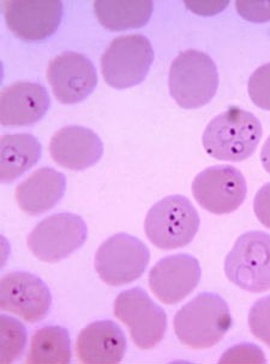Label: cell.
Wrapping results in <instances>:
<instances>
[{
	"instance_id": "6da1fadb",
	"label": "cell",
	"mask_w": 270,
	"mask_h": 364,
	"mask_svg": "<svg viewBox=\"0 0 270 364\" xmlns=\"http://www.w3.org/2000/svg\"><path fill=\"white\" fill-rule=\"evenodd\" d=\"M262 139V124L249 111L228 107L208 124L203 136L204 150L213 159L242 162L254 155Z\"/></svg>"
},
{
	"instance_id": "7a4b0ae2",
	"label": "cell",
	"mask_w": 270,
	"mask_h": 364,
	"mask_svg": "<svg viewBox=\"0 0 270 364\" xmlns=\"http://www.w3.org/2000/svg\"><path fill=\"white\" fill-rule=\"evenodd\" d=\"M174 332L180 343L195 350L210 348L232 327L228 304L219 294L200 293L176 314Z\"/></svg>"
},
{
	"instance_id": "3957f363",
	"label": "cell",
	"mask_w": 270,
	"mask_h": 364,
	"mask_svg": "<svg viewBox=\"0 0 270 364\" xmlns=\"http://www.w3.org/2000/svg\"><path fill=\"white\" fill-rule=\"evenodd\" d=\"M219 73L210 55L186 50L169 68V95L183 109H198L212 102L219 88Z\"/></svg>"
},
{
	"instance_id": "277c9868",
	"label": "cell",
	"mask_w": 270,
	"mask_h": 364,
	"mask_svg": "<svg viewBox=\"0 0 270 364\" xmlns=\"http://www.w3.org/2000/svg\"><path fill=\"white\" fill-rule=\"evenodd\" d=\"M200 215L184 196H169L154 204L145 221V235L161 250L189 245L200 230Z\"/></svg>"
},
{
	"instance_id": "5b68a950",
	"label": "cell",
	"mask_w": 270,
	"mask_h": 364,
	"mask_svg": "<svg viewBox=\"0 0 270 364\" xmlns=\"http://www.w3.org/2000/svg\"><path fill=\"white\" fill-rule=\"evenodd\" d=\"M225 273L239 289L251 293L270 289V234L247 232L238 237L225 259Z\"/></svg>"
},
{
	"instance_id": "8992f818",
	"label": "cell",
	"mask_w": 270,
	"mask_h": 364,
	"mask_svg": "<svg viewBox=\"0 0 270 364\" xmlns=\"http://www.w3.org/2000/svg\"><path fill=\"white\" fill-rule=\"evenodd\" d=\"M153 62V46L147 36H119L102 55V76L116 90L135 87L145 81Z\"/></svg>"
},
{
	"instance_id": "52a82bcc",
	"label": "cell",
	"mask_w": 270,
	"mask_h": 364,
	"mask_svg": "<svg viewBox=\"0 0 270 364\" xmlns=\"http://www.w3.org/2000/svg\"><path fill=\"white\" fill-rule=\"evenodd\" d=\"M113 313L129 328L131 339L138 348L150 350L164 339L167 315L141 287L119 293L114 301Z\"/></svg>"
},
{
	"instance_id": "ba28073f",
	"label": "cell",
	"mask_w": 270,
	"mask_h": 364,
	"mask_svg": "<svg viewBox=\"0 0 270 364\" xmlns=\"http://www.w3.org/2000/svg\"><path fill=\"white\" fill-rule=\"evenodd\" d=\"M149 261L150 252L140 239L118 233L99 247L95 254V269L107 285L124 286L140 279Z\"/></svg>"
},
{
	"instance_id": "9c48e42d",
	"label": "cell",
	"mask_w": 270,
	"mask_h": 364,
	"mask_svg": "<svg viewBox=\"0 0 270 364\" xmlns=\"http://www.w3.org/2000/svg\"><path fill=\"white\" fill-rule=\"evenodd\" d=\"M88 237V227L81 216L62 213L48 216L36 225L27 244L40 261L57 263L81 249Z\"/></svg>"
},
{
	"instance_id": "30bf717a",
	"label": "cell",
	"mask_w": 270,
	"mask_h": 364,
	"mask_svg": "<svg viewBox=\"0 0 270 364\" xmlns=\"http://www.w3.org/2000/svg\"><path fill=\"white\" fill-rule=\"evenodd\" d=\"M247 180L232 166H209L192 182V194L204 210L215 215L235 213L247 198Z\"/></svg>"
},
{
	"instance_id": "8fae6325",
	"label": "cell",
	"mask_w": 270,
	"mask_h": 364,
	"mask_svg": "<svg viewBox=\"0 0 270 364\" xmlns=\"http://www.w3.org/2000/svg\"><path fill=\"white\" fill-rule=\"evenodd\" d=\"M0 306L26 322L36 323L47 316L51 310V291L34 274L12 272L1 279Z\"/></svg>"
},
{
	"instance_id": "7c38bea8",
	"label": "cell",
	"mask_w": 270,
	"mask_h": 364,
	"mask_svg": "<svg viewBox=\"0 0 270 364\" xmlns=\"http://www.w3.org/2000/svg\"><path fill=\"white\" fill-rule=\"evenodd\" d=\"M47 80L57 100L74 105L86 100L98 86L93 62L79 52H64L51 60Z\"/></svg>"
},
{
	"instance_id": "4fadbf2b",
	"label": "cell",
	"mask_w": 270,
	"mask_h": 364,
	"mask_svg": "<svg viewBox=\"0 0 270 364\" xmlns=\"http://www.w3.org/2000/svg\"><path fill=\"white\" fill-rule=\"evenodd\" d=\"M63 3L58 0L5 1V22L17 38L43 41L53 36L63 18Z\"/></svg>"
},
{
	"instance_id": "5bb4252c",
	"label": "cell",
	"mask_w": 270,
	"mask_h": 364,
	"mask_svg": "<svg viewBox=\"0 0 270 364\" xmlns=\"http://www.w3.org/2000/svg\"><path fill=\"white\" fill-rule=\"evenodd\" d=\"M200 262L191 255L167 256L149 272V287L164 304L173 305L190 296L201 282Z\"/></svg>"
},
{
	"instance_id": "9a60e30c",
	"label": "cell",
	"mask_w": 270,
	"mask_h": 364,
	"mask_svg": "<svg viewBox=\"0 0 270 364\" xmlns=\"http://www.w3.org/2000/svg\"><path fill=\"white\" fill-rule=\"evenodd\" d=\"M51 100L43 85L29 81L15 82L0 95V122L3 127H27L47 114Z\"/></svg>"
},
{
	"instance_id": "2e32d148",
	"label": "cell",
	"mask_w": 270,
	"mask_h": 364,
	"mask_svg": "<svg viewBox=\"0 0 270 364\" xmlns=\"http://www.w3.org/2000/svg\"><path fill=\"white\" fill-rule=\"evenodd\" d=\"M50 154L58 166L69 171H86L103 155V144L95 132L81 126H67L55 133Z\"/></svg>"
},
{
	"instance_id": "e0dca14e",
	"label": "cell",
	"mask_w": 270,
	"mask_h": 364,
	"mask_svg": "<svg viewBox=\"0 0 270 364\" xmlns=\"http://www.w3.org/2000/svg\"><path fill=\"white\" fill-rule=\"evenodd\" d=\"M123 329L111 320L95 321L86 326L76 341L77 360L86 364H116L126 353Z\"/></svg>"
},
{
	"instance_id": "ac0fdd59",
	"label": "cell",
	"mask_w": 270,
	"mask_h": 364,
	"mask_svg": "<svg viewBox=\"0 0 270 364\" xmlns=\"http://www.w3.org/2000/svg\"><path fill=\"white\" fill-rule=\"evenodd\" d=\"M67 191V176L53 168H40L16 188L17 204L29 216L53 209Z\"/></svg>"
},
{
	"instance_id": "d6986e66",
	"label": "cell",
	"mask_w": 270,
	"mask_h": 364,
	"mask_svg": "<svg viewBox=\"0 0 270 364\" xmlns=\"http://www.w3.org/2000/svg\"><path fill=\"white\" fill-rule=\"evenodd\" d=\"M39 140L28 133L5 134L0 140V180L10 183L27 173L41 159Z\"/></svg>"
},
{
	"instance_id": "ffe728a7",
	"label": "cell",
	"mask_w": 270,
	"mask_h": 364,
	"mask_svg": "<svg viewBox=\"0 0 270 364\" xmlns=\"http://www.w3.org/2000/svg\"><path fill=\"white\" fill-rule=\"evenodd\" d=\"M94 11L99 22L112 32L141 28L148 23L153 15V1L135 0H99L94 3Z\"/></svg>"
},
{
	"instance_id": "44dd1931",
	"label": "cell",
	"mask_w": 270,
	"mask_h": 364,
	"mask_svg": "<svg viewBox=\"0 0 270 364\" xmlns=\"http://www.w3.org/2000/svg\"><path fill=\"white\" fill-rule=\"evenodd\" d=\"M71 341L67 329L46 326L33 334L26 362L29 364H67L71 362Z\"/></svg>"
},
{
	"instance_id": "7402d4cb",
	"label": "cell",
	"mask_w": 270,
	"mask_h": 364,
	"mask_svg": "<svg viewBox=\"0 0 270 364\" xmlns=\"http://www.w3.org/2000/svg\"><path fill=\"white\" fill-rule=\"evenodd\" d=\"M27 344V329L20 321L1 315V363L8 364L20 358Z\"/></svg>"
},
{
	"instance_id": "603a6c76",
	"label": "cell",
	"mask_w": 270,
	"mask_h": 364,
	"mask_svg": "<svg viewBox=\"0 0 270 364\" xmlns=\"http://www.w3.org/2000/svg\"><path fill=\"white\" fill-rule=\"evenodd\" d=\"M247 92L256 107L270 111V63L252 73L247 82Z\"/></svg>"
},
{
	"instance_id": "cb8c5ba5",
	"label": "cell",
	"mask_w": 270,
	"mask_h": 364,
	"mask_svg": "<svg viewBox=\"0 0 270 364\" xmlns=\"http://www.w3.org/2000/svg\"><path fill=\"white\" fill-rule=\"evenodd\" d=\"M249 326L254 337L270 348V296L261 298L252 305Z\"/></svg>"
},
{
	"instance_id": "d4e9b609",
	"label": "cell",
	"mask_w": 270,
	"mask_h": 364,
	"mask_svg": "<svg viewBox=\"0 0 270 364\" xmlns=\"http://www.w3.org/2000/svg\"><path fill=\"white\" fill-rule=\"evenodd\" d=\"M220 363H266L262 350L254 344H239L223 353Z\"/></svg>"
},
{
	"instance_id": "484cf974",
	"label": "cell",
	"mask_w": 270,
	"mask_h": 364,
	"mask_svg": "<svg viewBox=\"0 0 270 364\" xmlns=\"http://www.w3.org/2000/svg\"><path fill=\"white\" fill-rule=\"evenodd\" d=\"M235 6L245 20L256 23L270 21V1H237Z\"/></svg>"
},
{
	"instance_id": "4316f807",
	"label": "cell",
	"mask_w": 270,
	"mask_h": 364,
	"mask_svg": "<svg viewBox=\"0 0 270 364\" xmlns=\"http://www.w3.org/2000/svg\"><path fill=\"white\" fill-rule=\"evenodd\" d=\"M254 211L263 226L270 230V182L263 185L256 193Z\"/></svg>"
},
{
	"instance_id": "83f0119b",
	"label": "cell",
	"mask_w": 270,
	"mask_h": 364,
	"mask_svg": "<svg viewBox=\"0 0 270 364\" xmlns=\"http://www.w3.org/2000/svg\"><path fill=\"white\" fill-rule=\"evenodd\" d=\"M230 4L228 1H186L185 5L191 11L196 12L198 15H214L223 11Z\"/></svg>"
},
{
	"instance_id": "f1b7e54d",
	"label": "cell",
	"mask_w": 270,
	"mask_h": 364,
	"mask_svg": "<svg viewBox=\"0 0 270 364\" xmlns=\"http://www.w3.org/2000/svg\"><path fill=\"white\" fill-rule=\"evenodd\" d=\"M261 163H262L263 168L270 174V135L269 138L266 139L262 151H261Z\"/></svg>"
}]
</instances>
